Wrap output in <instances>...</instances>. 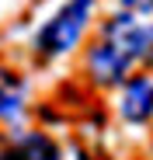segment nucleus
Here are the masks:
<instances>
[{"label":"nucleus","instance_id":"4","mask_svg":"<svg viewBox=\"0 0 153 160\" xmlns=\"http://www.w3.org/2000/svg\"><path fill=\"white\" fill-rule=\"evenodd\" d=\"M0 160H63V157H59V146L45 132H17L0 150Z\"/></svg>","mask_w":153,"mask_h":160},{"label":"nucleus","instance_id":"7","mask_svg":"<svg viewBox=\"0 0 153 160\" xmlns=\"http://www.w3.org/2000/svg\"><path fill=\"white\" fill-rule=\"evenodd\" d=\"M118 4L125 7V14H146V11H153V0H118Z\"/></svg>","mask_w":153,"mask_h":160},{"label":"nucleus","instance_id":"6","mask_svg":"<svg viewBox=\"0 0 153 160\" xmlns=\"http://www.w3.org/2000/svg\"><path fill=\"white\" fill-rule=\"evenodd\" d=\"M139 63L153 66V21H143V49H139Z\"/></svg>","mask_w":153,"mask_h":160},{"label":"nucleus","instance_id":"3","mask_svg":"<svg viewBox=\"0 0 153 160\" xmlns=\"http://www.w3.org/2000/svg\"><path fill=\"white\" fill-rule=\"evenodd\" d=\"M118 115L132 125H143L153 118V77H132L125 80L118 98Z\"/></svg>","mask_w":153,"mask_h":160},{"label":"nucleus","instance_id":"1","mask_svg":"<svg viewBox=\"0 0 153 160\" xmlns=\"http://www.w3.org/2000/svg\"><path fill=\"white\" fill-rule=\"evenodd\" d=\"M139 49H143V21L139 14H111L101 28V38L87 52V73L97 87H115L125 80L136 63H139Z\"/></svg>","mask_w":153,"mask_h":160},{"label":"nucleus","instance_id":"8","mask_svg":"<svg viewBox=\"0 0 153 160\" xmlns=\"http://www.w3.org/2000/svg\"><path fill=\"white\" fill-rule=\"evenodd\" d=\"M76 160H94V157H87V153H76Z\"/></svg>","mask_w":153,"mask_h":160},{"label":"nucleus","instance_id":"2","mask_svg":"<svg viewBox=\"0 0 153 160\" xmlns=\"http://www.w3.org/2000/svg\"><path fill=\"white\" fill-rule=\"evenodd\" d=\"M94 14V0H66V4L35 32V52L42 59H59L84 38Z\"/></svg>","mask_w":153,"mask_h":160},{"label":"nucleus","instance_id":"5","mask_svg":"<svg viewBox=\"0 0 153 160\" xmlns=\"http://www.w3.org/2000/svg\"><path fill=\"white\" fill-rule=\"evenodd\" d=\"M24 112V84L11 70H0V118L14 122Z\"/></svg>","mask_w":153,"mask_h":160}]
</instances>
